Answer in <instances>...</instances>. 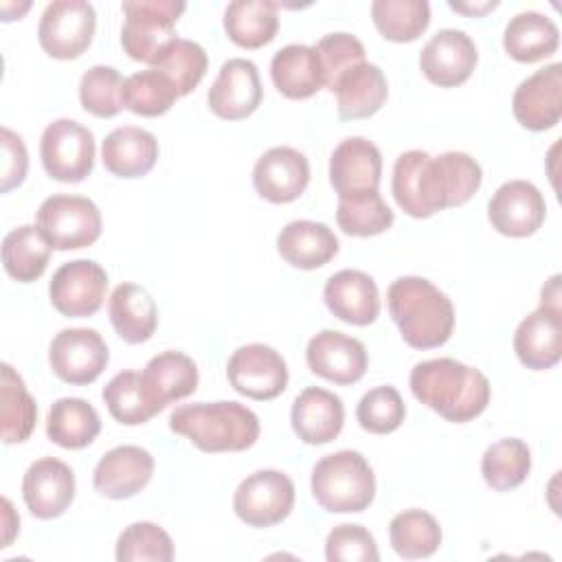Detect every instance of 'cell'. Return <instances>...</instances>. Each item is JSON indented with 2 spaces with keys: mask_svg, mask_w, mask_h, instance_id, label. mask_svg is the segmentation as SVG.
I'll return each instance as SVG.
<instances>
[{
  "mask_svg": "<svg viewBox=\"0 0 562 562\" xmlns=\"http://www.w3.org/2000/svg\"><path fill=\"white\" fill-rule=\"evenodd\" d=\"M323 299L327 310L349 325H371L380 314L378 285L362 270L334 272L323 288Z\"/></svg>",
  "mask_w": 562,
  "mask_h": 562,
  "instance_id": "603a6c76",
  "label": "cell"
},
{
  "mask_svg": "<svg viewBox=\"0 0 562 562\" xmlns=\"http://www.w3.org/2000/svg\"><path fill=\"white\" fill-rule=\"evenodd\" d=\"M103 167L119 178H140L158 160V140L151 132L125 125L112 130L101 145Z\"/></svg>",
  "mask_w": 562,
  "mask_h": 562,
  "instance_id": "484cf974",
  "label": "cell"
},
{
  "mask_svg": "<svg viewBox=\"0 0 562 562\" xmlns=\"http://www.w3.org/2000/svg\"><path fill=\"white\" fill-rule=\"evenodd\" d=\"M50 244L37 226L24 224L9 231L2 239V266L9 277L20 283L40 279L50 259Z\"/></svg>",
  "mask_w": 562,
  "mask_h": 562,
  "instance_id": "e575fe53",
  "label": "cell"
},
{
  "mask_svg": "<svg viewBox=\"0 0 562 562\" xmlns=\"http://www.w3.org/2000/svg\"><path fill=\"white\" fill-rule=\"evenodd\" d=\"M105 290V270L92 259H75L55 270L48 285V296L59 314L86 318L101 310Z\"/></svg>",
  "mask_w": 562,
  "mask_h": 562,
  "instance_id": "4fadbf2b",
  "label": "cell"
},
{
  "mask_svg": "<svg viewBox=\"0 0 562 562\" xmlns=\"http://www.w3.org/2000/svg\"><path fill=\"white\" fill-rule=\"evenodd\" d=\"M358 424L373 435H386L402 426L406 417V406L397 389L393 386H375L367 391L356 408Z\"/></svg>",
  "mask_w": 562,
  "mask_h": 562,
  "instance_id": "bcb514c9",
  "label": "cell"
},
{
  "mask_svg": "<svg viewBox=\"0 0 562 562\" xmlns=\"http://www.w3.org/2000/svg\"><path fill=\"white\" fill-rule=\"evenodd\" d=\"M2 145V169H0V191L7 193L24 182L29 169V154L22 138L9 127L0 130Z\"/></svg>",
  "mask_w": 562,
  "mask_h": 562,
  "instance_id": "681fc988",
  "label": "cell"
},
{
  "mask_svg": "<svg viewBox=\"0 0 562 562\" xmlns=\"http://www.w3.org/2000/svg\"><path fill=\"white\" fill-rule=\"evenodd\" d=\"M231 386L250 400H274L288 386V364L268 345L252 342L233 351L226 364Z\"/></svg>",
  "mask_w": 562,
  "mask_h": 562,
  "instance_id": "7c38bea8",
  "label": "cell"
},
{
  "mask_svg": "<svg viewBox=\"0 0 562 562\" xmlns=\"http://www.w3.org/2000/svg\"><path fill=\"white\" fill-rule=\"evenodd\" d=\"M119 562H171V536L154 522H132L116 540Z\"/></svg>",
  "mask_w": 562,
  "mask_h": 562,
  "instance_id": "f6af8a7d",
  "label": "cell"
},
{
  "mask_svg": "<svg viewBox=\"0 0 562 562\" xmlns=\"http://www.w3.org/2000/svg\"><path fill=\"white\" fill-rule=\"evenodd\" d=\"M393 551L404 560L430 558L441 544V527L424 509H406L393 516L389 525Z\"/></svg>",
  "mask_w": 562,
  "mask_h": 562,
  "instance_id": "8d00e7d4",
  "label": "cell"
},
{
  "mask_svg": "<svg viewBox=\"0 0 562 562\" xmlns=\"http://www.w3.org/2000/svg\"><path fill=\"white\" fill-rule=\"evenodd\" d=\"M206 99L211 112L220 119L239 121L250 116L263 99L257 66L250 59L241 57L224 61Z\"/></svg>",
  "mask_w": 562,
  "mask_h": 562,
  "instance_id": "ffe728a7",
  "label": "cell"
},
{
  "mask_svg": "<svg viewBox=\"0 0 562 562\" xmlns=\"http://www.w3.org/2000/svg\"><path fill=\"white\" fill-rule=\"evenodd\" d=\"M498 2L496 0H492V2H481V4H472V2H450V9H454V11H461V13H468V15H481V13H485V11H490V9H494Z\"/></svg>",
  "mask_w": 562,
  "mask_h": 562,
  "instance_id": "816d5d0a",
  "label": "cell"
},
{
  "mask_svg": "<svg viewBox=\"0 0 562 562\" xmlns=\"http://www.w3.org/2000/svg\"><path fill=\"white\" fill-rule=\"evenodd\" d=\"M121 9L125 13L121 29L123 50L136 61L154 64L162 48L176 40L173 26L187 4L176 0H130Z\"/></svg>",
  "mask_w": 562,
  "mask_h": 562,
  "instance_id": "8992f818",
  "label": "cell"
},
{
  "mask_svg": "<svg viewBox=\"0 0 562 562\" xmlns=\"http://www.w3.org/2000/svg\"><path fill=\"white\" fill-rule=\"evenodd\" d=\"M108 345L97 329L70 327L61 329L48 347L53 373L68 384H90L108 367Z\"/></svg>",
  "mask_w": 562,
  "mask_h": 562,
  "instance_id": "8fae6325",
  "label": "cell"
},
{
  "mask_svg": "<svg viewBox=\"0 0 562 562\" xmlns=\"http://www.w3.org/2000/svg\"><path fill=\"white\" fill-rule=\"evenodd\" d=\"M0 415H2V441L20 443L26 441L37 422V406L26 391L24 380L11 364H2L0 380Z\"/></svg>",
  "mask_w": 562,
  "mask_h": 562,
  "instance_id": "d590c367",
  "label": "cell"
},
{
  "mask_svg": "<svg viewBox=\"0 0 562 562\" xmlns=\"http://www.w3.org/2000/svg\"><path fill=\"white\" fill-rule=\"evenodd\" d=\"M310 182L307 158L292 147H272L259 156L252 169L257 193L274 204L296 200Z\"/></svg>",
  "mask_w": 562,
  "mask_h": 562,
  "instance_id": "44dd1931",
  "label": "cell"
},
{
  "mask_svg": "<svg viewBox=\"0 0 562 562\" xmlns=\"http://www.w3.org/2000/svg\"><path fill=\"white\" fill-rule=\"evenodd\" d=\"M336 108L342 121L373 116L389 97L384 72L375 64H358L349 68L336 83Z\"/></svg>",
  "mask_w": 562,
  "mask_h": 562,
  "instance_id": "f1b7e54d",
  "label": "cell"
},
{
  "mask_svg": "<svg viewBox=\"0 0 562 562\" xmlns=\"http://www.w3.org/2000/svg\"><path fill=\"white\" fill-rule=\"evenodd\" d=\"M382 176L380 149L362 138L351 136L336 145L329 158V182L338 198H351L378 191Z\"/></svg>",
  "mask_w": 562,
  "mask_h": 562,
  "instance_id": "ac0fdd59",
  "label": "cell"
},
{
  "mask_svg": "<svg viewBox=\"0 0 562 562\" xmlns=\"http://www.w3.org/2000/svg\"><path fill=\"white\" fill-rule=\"evenodd\" d=\"M305 360L312 373L334 382L353 384L367 371V349L364 345L336 329H323L310 338L305 349Z\"/></svg>",
  "mask_w": 562,
  "mask_h": 562,
  "instance_id": "e0dca14e",
  "label": "cell"
},
{
  "mask_svg": "<svg viewBox=\"0 0 562 562\" xmlns=\"http://www.w3.org/2000/svg\"><path fill=\"white\" fill-rule=\"evenodd\" d=\"M125 79L112 66H92L79 81L81 108L99 119L116 116L123 105Z\"/></svg>",
  "mask_w": 562,
  "mask_h": 562,
  "instance_id": "ee69618b",
  "label": "cell"
},
{
  "mask_svg": "<svg viewBox=\"0 0 562 562\" xmlns=\"http://www.w3.org/2000/svg\"><path fill=\"white\" fill-rule=\"evenodd\" d=\"M290 419L301 441L321 446L340 435L345 424V406L336 393L321 386H307L296 395Z\"/></svg>",
  "mask_w": 562,
  "mask_h": 562,
  "instance_id": "d4e9b609",
  "label": "cell"
},
{
  "mask_svg": "<svg viewBox=\"0 0 562 562\" xmlns=\"http://www.w3.org/2000/svg\"><path fill=\"white\" fill-rule=\"evenodd\" d=\"M169 428L202 452H239L259 437V417L239 402H198L178 406Z\"/></svg>",
  "mask_w": 562,
  "mask_h": 562,
  "instance_id": "277c9868",
  "label": "cell"
},
{
  "mask_svg": "<svg viewBox=\"0 0 562 562\" xmlns=\"http://www.w3.org/2000/svg\"><path fill=\"white\" fill-rule=\"evenodd\" d=\"M2 505H4V544H2V547H9V542H11V538H13V531H15V527L20 525V520H13V522L9 520L13 507H11V503H9L7 498H2Z\"/></svg>",
  "mask_w": 562,
  "mask_h": 562,
  "instance_id": "f5cc1de1",
  "label": "cell"
},
{
  "mask_svg": "<svg viewBox=\"0 0 562 562\" xmlns=\"http://www.w3.org/2000/svg\"><path fill=\"white\" fill-rule=\"evenodd\" d=\"M325 558L329 562H378V544L362 525H336L325 540Z\"/></svg>",
  "mask_w": 562,
  "mask_h": 562,
  "instance_id": "c3c4849f",
  "label": "cell"
},
{
  "mask_svg": "<svg viewBox=\"0 0 562 562\" xmlns=\"http://www.w3.org/2000/svg\"><path fill=\"white\" fill-rule=\"evenodd\" d=\"M531 470V452L522 439L507 437L492 443L481 459V474L492 490L518 487Z\"/></svg>",
  "mask_w": 562,
  "mask_h": 562,
  "instance_id": "74e56055",
  "label": "cell"
},
{
  "mask_svg": "<svg viewBox=\"0 0 562 562\" xmlns=\"http://www.w3.org/2000/svg\"><path fill=\"white\" fill-rule=\"evenodd\" d=\"M562 312L538 307L520 321L514 334L518 360L533 371L551 369L562 358Z\"/></svg>",
  "mask_w": 562,
  "mask_h": 562,
  "instance_id": "cb8c5ba5",
  "label": "cell"
},
{
  "mask_svg": "<svg viewBox=\"0 0 562 562\" xmlns=\"http://www.w3.org/2000/svg\"><path fill=\"white\" fill-rule=\"evenodd\" d=\"M479 53L472 37L457 29L437 31L419 55L426 79L439 88H454L470 79Z\"/></svg>",
  "mask_w": 562,
  "mask_h": 562,
  "instance_id": "9a60e30c",
  "label": "cell"
},
{
  "mask_svg": "<svg viewBox=\"0 0 562 562\" xmlns=\"http://www.w3.org/2000/svg\"><path fill=\"white\" fill-rule=\"evenodd\" d=\"M270 77L277 90L288 99H310L325 88V75L314 46L288 44L274 53Z\"/></svg>",
  "mask_w": 562,
  "mask_h": 562,
  "instance_id": "83f0119b",
  "label": "cell"
},
{
  "mask_svg": "<svg viewBox=\"0 0 562 562\" xmlns=\"http://www.w3.org/2000/svg\"><path fill=\"white\" fill-rule=\"evenodd\" d=\"M176 86L156 68L134 72L123 86V105L140 116H160L178 99Z\"/></svg>",
  "mask_w": 562,
  "mask_h": 562,
  "instance_id": "7bdbcfd3",
  "label": "cell"
},
{
  "mask_svg": "<svg viewBox=\"0 0 562 562\" xmlns=\"http://www.w3.org/2000/svg\"><path fill=\"white\" fill-rule=\"evenodd\" d=\"M101 226L99 206L83 195H50L37 209V228L55 250L92 246Z\"/></svg>",
  "mask_w": 562,
  "mask_h": 562,
  "instance_id": "52a82bcc",
  "label": "cell"
},
{
  "mask_svg": "<svg viewBox=\"0 0 562 562\" xmlns=\"http://www.w3.org/2000/svg\"><path fill=\"white\" fill-rule=\"evenodd\" d=\"M103 402L110 415L125 426H138L160 413L143 384V375L136 371H121L103 386Z\"/></svg>",
  "mask_w": 562,
  "mask_h": 562,
  "instance_id": "f35d334b",
  "label": "cell"
},
{
  "mask_svg": "<svg viewBox=\"0 0 562 562\" xmlns=\"http://www.w3.org/2000/svg\"><path fill=\"white\" fill-rule=\"evenodd\" d=\"M481 180V165L463 151L430 156L411 149L400 154L393 165L391 191L404 213L422 220L465 204L479 191Z\"/></svg>",
  "mask_w": 562,
  "mask_h": 562,
  "instance_id": "6da1fadb",
  "label": "cell"
},
{
  "mask_svg": "<svg viewBox=\"0 0 562 562\" xmlns=\"http://www.w3.org/2000/svg\"><path fill=\"white\" fill-rule=\"evenodd\" d=\"M277 9L272 0H235L224 11V31L241 48H261L277 35Z\"/></svg>",
  "mask_w": 562,
  "mask_h": 562,
  "instance_id": "d6a6232c",
  "label": "cell"
},
{
  "mask_svg": "<svg viewBox=\"0 0 562 562\" xmlns=\"http://www.w3.org/2000/svg\"><path fill=\"white\" fill-rule=\"evenodd\" d=\"M206 66L209 59L204 48L184 37H176L173 42H169L151 64V68L162 72L176 86L180 97L198 88L206 72Z\"/></svg>",
  "mask_w": 562,
  "mask_h": 562,
  "instance_id": "60d3db41",
  "label": "cell"
},
{
  "mask_svg": "<svg viewBox=\"0 0 562 562\" xmlns=\"http://www.w3.org/2000/svg\"><path fill=\"white\" fill-rule=\"evenodd\" d=\"M323 66L325 88L334 92L338 79L353 66L364 61V46L351 33H329L314 46Z\"/></svg>",
  "mask_w": 562,
  "mask_h": 562,
  "instance_id": "7dc6e473",
  "label": "cell"
},
{
  "mask_svg": "<svg viewBox=\"0 0 562 562\" xmlns=\"http://www.w3.org/2000/svg\"><path fill=\"white\" fill-rule=\"evenodd\" d=\"M386 305L404 342L413 349H435L454 329L450 299L424 277H400L389 285Z\"/></svg>",
  "mask_w": 562,
  "mask_h": 562,
  "instance_id": "3957f363",
  "label": "cell"
},
{
  "mask_svg": "<svg viewBox=\"0 0 562 562\" xmlns=\"http://www.w3.org/2000/svg\"><path fill=\"white\" fill-rule=\"evenodd\" d=\"M312 496L331 514L364 512L375 498V476L356 450L323 457L312 470Z\"/></svg>",
  "mask_w": 562,
  "mask_h": 562,
  "instance_id": "5b68a950",
  "label": "cell"
},
{
  "mask_svg": "<svg viewBox=\"0 0 562 562\" xmlns=\"http://www.w3.org/2000/svg\"><path fill=\"white\" fill-rule=\"evenodd\" d=\"M540 305L542 307H549V310H558L562 312L560 307V277H551L547 281V285L542 288V294H540Z\"/></svg>",
  "mask_w": 562,
  "mask_h": 562,
  "instance_id": "f907efd6",
  "label": "cell"
},
{
  "mask_svg": "<svg viewBox=\"0 0 562 562\" xmlns=\"http://www.w3.org/2000/svg\"><path fill=\"white\" fill-rule=\"evenodd\" d=\"M395 215L378 191L338 198L336 222L342 233L353 237H371L391 228Z\"/></svg>",
  "mask_w": 562,
  "mask_h": 562,
  "instance_id": "b9f144b4",
  "label": "cell"
},
{
  "mask_svg": "<svg viewBox=\"0 0 562 562\" xmlns=\"http://www.w3.org/2000/svg\"><path fill=\"white\" fill-rule=\"evenodd\" d=\"M371 18L384 40L413 42L430 22V4L426 0H375Z\"/></svg>",
  "mask_w": 562,
  "mask_h": 562,
  "instance_id": "ab89813d",
  "label": "cell"
},
{
  "mask_svg": "<svg viewBox=\"0 0 562 562\" xmlns=\"http://www.w3.org/2000/svg\"><path fill=\"white\" fill-rule=\"evenodd\" d=\"M279 255L294 268L316 270L338 252V237L323 222L294 220L277 237Z\"/></svg>",
  "mask_w": 562,
  "mask_h": 562,
  "instance_id": "4316f807",
  "label": "cell"
},
{
  "mask_svg": "<svg viewBox=\"0 0 562 562\" xmlns=\"http://www.w3.org/2000/svg\"><path fill=\"white\" fill-rule=\"evenodd\" d=\"M22 496L35 518L61 516L75 498V474L68 463L44 457L29 465L22 479Z\"/></svg>",
  "mask_w": 562,
  "mask_h": 562,
  "instance_id": "d6986e66",
  "label": "cell"
},
{
  "mask_svg": "<svg viewBox=\"0 0 562 562\" xmlns=\"http://www.w3.org/2000/svg\"><path fill=\"white\" fill-rule=\"evenodd\" d=\"M101 432L97 411L81 397L57 400L46 417V435L53 443L70 450L90 446Z\"/></svg>",
  "mask_w": 562,
  "mask_h": 562,
  "instance_id": "836d02e7",
  "label": "cell"
},
{
  "mask_svg": "<svg viewBox=\"0 0 562 562\" xmlns=\"http://www.w3.org/2000/svg\"><path fill=\"white\" fill-rule=\"evenodd\" d=\"M94 136L72 119H57L46 125L40 140V156L46 173L59 182H81L94 167Z\"/></svg>",
  "mask_w": 562,
  "mask_h": 562,
  "instance_id": "ba28073f",
  "label": "cell"
},
{
  "mask_svg": "<svg viewBox=\"0 0 562 562\" xmlns=\"http://www.w3.org/2000/svg\"><path fill=\"white\" fill-rule=\"evenodd\" d=\"M408 384L422 404L454 424L479 417L490 404V380L454 358L417 362Z\"/></svg>",
  "mask_w": 562,
  "mask_h": 562,
  "instance_id": "7a4b0ae2",
  "label": "cell"
},
{
  "mask_svg": "<svg viewBox=\"0 0 562 562\" xmlns=\"http://www.w3.org/2000/svg\"><path fill=\"white\" fill-rule=\"evenodd\" d=\"M97 29V13L83 0L50 2L37 26V40L44 53L55 59H77L90 44Z\"/></svg>",
  "mask_w": 562,
  "mask_h": 562,
  "instance_id": "9c48e42d",
  "label": "cell"
},
{
  "mask_svg": "<svg viewBox=\"0 0 562 562\" xmlns=\"http://www.w3.org/2000/svg\"><path fill=\"white\" fill-rule=\"evenodd\" d=\"M512 112L531 132L558 125L562 119V64H549L520 81L512 99Z\"/></svg>",
  "mask_w": 562,
  "mask_h": 562,
  "instance_id": "5bb4252c",
  "label": "cell"
},
{
  "mask_svg": "<svg viewBox=\"0 0 562 562\" xmlns=\"http://www.w3.org/2000/svg\"><path fill=\"white\" fill-rule=\"evenodd\" d=\"M154 474V457L140 446H116L108 450L92 474L94 490L121 501L138 494Z\"/></svg>",
  "mask_w": 562,
  "mask_h": 562,
  "instance_id": "7402d4cb",
  "label": "cell"
},
{
  "mask_svg": "<svg viewBox=\"0 0 562 562\" xmlns=\"http://www.w3.org/2000/svg\"><path fill=\"white\" fill-rule=\"evenodd\" d=\"M560 31L555 22L538 11H522L514 15L503 33V48L509 57L522 64L544 59L558 50Z\"/></svg>",
  "mask_w": 562,
  "mask_h": 562,
  "instance_id": "1f68e13d",
  "label": "cell"
},
{
  "mask_svg": "<svg viewBox=\"0 0 562 562\" xmlns=\"http://www.w3.org/2000/svg\"><path fill=\"white\" fill-rule=\"evenodd\" d=\"M294 483L279 470H257L246 476L233 496V509L250 527H272L290 516Z\"/></svg>",
  "mask_w": 562,
  "mask_h": 562,
  "instance_id": "30bf717a",
  "label": "cell"
},
{
  "mask_svg": "<svg viewBox=\"0 0 562 562\" xmlns=\"http://www.w3.org/2000/svg\"><path fill=\"white\" fill-rule=\"evenodd\" d=\"M140 375L145 391L158 411L171 402L184 400L198 389V367L180 351H162L154 356Z\"/></svg>",
  "mask_w": 562,
  "mask_h": 562,
  "instance_id": "f546056e",
  "label": "cell"
},
{
  "mask_svg": "<svg viewBox=\"0 0 562 562\" xmlns=\"http://www.w3.org/2000/svg\"><path fill=\"white\" fill-rule=\"evenodd\" d=\"M114 331L130 345L149 340L158 325V307L151 294L136 283H121L108 303Z\"/></svg>",
  "mask_w": 562,
  "mask_h": 562,
  "instance_id": "4dcf8cb0",
  "label": "cell"
},
{
  "mask_svg": "<svg viewBox=\"0 0 562 562\" xmlns=\"http://www.w3.org/2000/svg\"><path fill=\"white\" fill-rule=\"evenodd\" d=\"M544 215V198L538 187L527 180H509L501 184L487 204L492 226L507 237L533 235L542 226Z\"/></svg>",
  "mask_w": 562,
  "mask_h": 562,
  "instance_id": "2e32d148",
  "label": "cell"
}]
</instances>
